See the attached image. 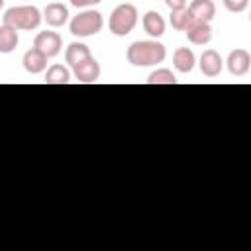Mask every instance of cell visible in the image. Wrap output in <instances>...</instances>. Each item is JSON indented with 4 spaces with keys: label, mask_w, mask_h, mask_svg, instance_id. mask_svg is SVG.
Here are the masks:
<instances>
[{
    "label": "cell",
    "mask_w": 251,
    "mask_h": 251,
    "mask_svg": "<svg viewBox=\"0 0 251 251\" xmlns=\"http://www.w3.org/2000/svg\"><path fill=\"white\" fill-rule=\"evenodd\" d=\"M169 22H171V25H173L175 29L184 31V29L194 22V18H192V14H190L188 8H180V10H171Z\"/></svg>",
    "instance_id": "ac0fdd59"
},
{
    "label": "cell",
    "mask_w": 251,
    "mask_h": 251,
    "mask_svg": "<svg viewBox=\"0 0 251 251\" xmlns=\"http://www.w3.org/2000/svg\"><path fill=\"white\" fill-rule=\"evenodd\" d=\"M102 0H71V4L75 6V8H92V6H96V4H100Z\"/></svg>",
    "instance_id": "44dd1931"
},
{
    "label": "cell",
    "mask_w": 251,
    "mask_h": 251,
    "mask_svg": "<svg viewBox=\"0 0 251 251\" xmlns=\"http://www.w3.org/2000/svg\"><path fill=\"white\" fill-rule=\"evenodd\" d=\"M165 4L169 6V10H180V8H186V0H165Z\"/></svg>",
    "instance_id": "7402d4cb"
},
{
    "label": "cell",
    "mask_w": 251,
    "mask_h": 251,
    "mask_svg": "<svg viewBox=\"0 0 251 251\" xmlns=\"http://www.w3.org/2000/svg\"><path fill=\"white\" fill-rule=\"evenodd\" d=\"M190 14L194 20H200V22H212L214 16H216V4L212 0H192L190 6H188Z\"/></svg>",
    "instance_id": "4fadbf2b"
},
{
    "label": "cell",
    "mask_w": 251,
    "mask_h": 251,
    "mask_svg": "<svg viewBox=\"0 0 251 251\" xmlns=\"http://www.w3.org/2000/svg\"><path fill=\"white\" fill-rule=\"evenodd\" d=\"M143 29H145V33L149 35V37H161L163 33H165V20H163V16L159 14V12H155V10H149V12H145L143 14Z\"/></svg>",
    "instance_id": "7c38bea8"
},
{
    "label": "cell",
    "mask_w": 251,
    "mask_h": 251,
    "mask_svg": "<svg viewBox=\"0 0 251 251\" xmlns=\"http://www.w3.org/2000/svg\"><path fill=\"white\" fill-rule=\"evenodd\" d=\"M224 6H226L229 12L239 14V12H243V10L249 6V0H224Z\"/></svg>",
    "instance_id": "ffe728a7"
},
{
    "label": "cell",
    "mask_w": 251,
    "mask_h": 251,
    "mask_svg": "<svg viewBox=\"0 0 251 251\" xmlns=\"http://www.w3.org/2000/svg\"><path fill=\"white\" fill-rule=\"evenodd\" d=\"M20 43L18 31L10 25H0V53H12Z\"/></svg>",
    "instance_id": "2e32d148"
},
{
    "label": "cell",
    "mask_w": 251,
    "mask_h": 251,
    "mask_svg": "<svg viewBox=\"0 0 251 251\" xmlns=\"http://www.w3.org/2000/svg\"><path fill=\"white\" fill-rule=\"evenodd\" d=\"M41 20H43V16L35 6H14V8H8L2 16L4 25L14 27L16 31H20V29L22 31L37 29Z\"/></svg>",
    "instance_id": "7a4b0ae2"
},
{
    "label": "cell",
    "mask_w": 251,
    "mask_h": 251,
    "mask_svg": "<svg viewBox=\"0 0 251 251\" xmlns=\"http://www.w3.org/2000/svg\"><path fill=\"white\" fill-rule=\"evenodd\" d=\"M71 73L63 65H51L45 73V84H69Z\"/></svg>",
    "instance_id": "e0dca14e"
},
{
    "label": "cell",
    "mask_w": 251,
    "mask_h": 251,
    "mask_svg": "<svg viewBox=\"0 0 251 251\" xmlns=\"http://www.w3.org/2000/svg\"><path fill=\"white\" fill-rule=\"evenodd\" d=\"M137 8L129 2H124V4H118L112 14H110V22H108V27L114 35L118 37H126L133 31V27L137 25Z\"/></svg>",
    "instance_id": "3957f363"
},
{
    "label": "cell",
    "mask_w": 251,
    "mask_h": 251,
    "mask_svg": "<svg viewBox=\"0 0 251 251\" xmlns=\"http://www.w3.org/2000/svg\"><path fill=\"white\" fill-rule=\"evenodd\" d=\"M67 20H69V10L61 2H51V4L45 6V10H43V22L47 25L61 27V25L67 24Z\"/></svg>",
    "instance_id": "9c48e42d"
},
{
    "label": "cell",
    "mask_w": 251,
    "mask_h": 251,
    "mask_svg": "<svg viewBox=\"0 0 251 251\" xmlns=\"http://www.w3.org/2000/svg\"><path fill=\"white\" fill-rule=\"evenodd\" d=\"M167 55V49L163 43L155 41V39H147V41H133L127 47V61L133 67H153L157 63H163Z\"/></svg>",
    "instance_id": "6da1fadb"
},
{
    "label": "cell",
    "mask_w": 251,
    "mask_h": 251,
    "mask_svg": "<svg viewBox=\"0 0 251 251\" xmlns=\"http://www.w3.org/2000/svg\"><path fill=\"white\" fill-rule=\"evenodd\" d=\"M22 63H24V69H25L27 73H31V75H39V73H43V71L47 69V57H45L39 49H35V47L27 49V51L24 53Z\"/></svg>",
    "instance_id": "8fae6325"
},
{
    "label": "cell",
    "mask_w": 251,
    "mask_h": 251,
    "mask_svg": "<svg viewBox=\"0 0 251 251\" xmlns=\"http://www.w3.org/2000/svg\"><path fill=\"white\" fill-rule=\"evenodd\" d=\"M198 65H200L202 75H204V76H210V78L218 76V75L222 73V69H224V61H222L220 53L214 51V49H206V51L200 55V63H198Z\"/></svg>",
    "instance_id": "ba28073f"
},
{
    "label": "cell",
    "mask_w": 251,
    "mask_h": 251,
    "mask_svg": "<svg viewBox=\"0 0 251 251\" xmlns=\"http://www.w3.org/2000/svg\"><path fill=\"white\" fill-rule=\"evenodd\" d=\"M173 65L178 73H190L196 65V57H194V51L188 49V47H178L173 55Z\"/></svg>",
    "instance_id": "5bb4252c"
},
{
    "label": "cell",
    "mask_w": 251,
    "mask_h": 251,
    "mask_svg": "<svg viewBox=\"0 0 251 251\" xmlns=\"http://www.w3.org/2000/svg\"><path fill=\"white\" fill-rule=\"evenodd\" d=\"M147 84H176V76L169 69H157L147 76Z\"/></svg>",
    "instance_id": "d6986e66"
},
{
    "label": "cell",
    "mask_w": 251,
    "mask_h": 251,
    "mask_svg": "<svg viewBox=\"0 0 251 251\" xmlns=\"http://www.w3.org/2000/svg\"><path fill=\"white\" fill-rule=\"evenodd\" d=\"M88 57H92V55H90V49H88L84 43H78V41L71 43V45L67 47V51H65V61L69 63V67H76L78 63L86 61Z\"/></svg>",
    "instance_id": "9a60e30c"
},
{
    "label": "cell",
    "mask_w": 251,
    "mask_h": 251,
    "mask_svg": "<svg viewBox=\"0 0 251 251\" xmlns=\"http://www.w3.org/2000/svg\"><path fill=\"white\" fill-rule=\"evenodd\" d=\"M2 6H4V0H0V8H2Z\"/></svg>",
    "instance_id": "603a6c76"
},
{
    "label": "cell",
    "mask_w": 251,
    "mask_h": 251,
    "mask_svg": "<svg viewBox=\"0 0 251 251\" xmlns=\"http://www.w3.org/2000/svg\"><path fill=\"white\" fill-rule=\"evenodd\" d=\"M104 25V20H102V14L96 12V10H84L80 14H76L71 24H69V29L75 37H90V35H96Z\"/></svg>",
    "instance_id": "277c9868"
},
{
    "label": "cell",
    "mask_w": 251,
    "mask_h": 251,
    "mask_svg": "<svg viewBox=\"0 0 251 251\" xmlns=\"http://www.w3.org/2000/svg\"><path fill=\"white\" fill-rule=\"evenodd\" d=\"M33 47L39 49L47 59L49 57H55L61 53V47H63V39L57 31H39L35 35V41H33Z\"/></svg>",
    "instance_id": "5b68a950"
},
{
    "label": "cell",
    "mask_w": 251,
    "mask_h": 251,
    "mask_svg": "<svg viewBox=\"0 0 251 251\" xmlns=\"http://www.w3.org/2000/svg\"><path fill=\"white\" fill-rule=\"evenodd\" d=\"M73 75H75V78H76L78 82H82V84H92V82H96L98 76H100V65H98V61H96L94 57H88L86 61H82V63H78L76 67H73Z\"/></svg>",
    "instance_id": "52a82bcc"
},
{
    "label": "cell",
    "mask_w": 251,
    "mask_h": 251,
    "mask_svg": "<svg viewBox=\"0 0 251 251\" xmlns=\"http://www.w3.org/2000/svg\"><path fill=\"white\" fill-rule=\"evenodd\" d=\"M227 71L233 75V76H243L247 75L249 67H251V55L247 49H233L229 55H227Z\"/></svg>",
    "instance_id": "8992f818"
},
{
    "label": "cell",
    "mask_w": 251,
    "mask_h": 251,
    "mask_svg": "<svg viewBox=\"0 0 251 251\" xmlns=\"http://www.w3.org/2000/svg\"><path fill=\"white\" fill-rule=\"evenodd\" d=\"M184 31H186L188 41L194 43V45H206V43H210V39H212V27H210L208 22L194 20Z\"/></svg>",
    "instance_id": "30bf717a"
}]
</instances>
